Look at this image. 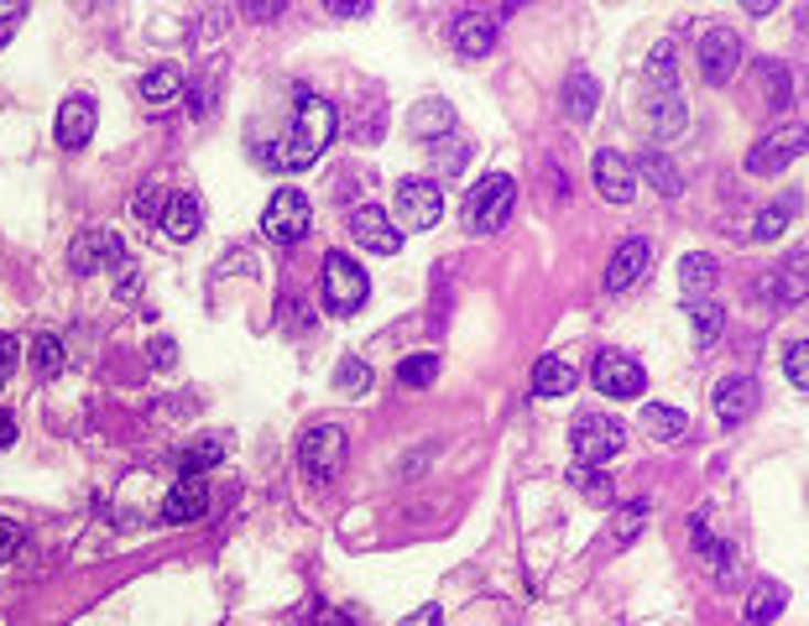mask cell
<instances>
[{
  "mask_svg": "<svg viewBox=\"0 0 809 626\" xmlns=\"http://www.w3.org/2000/svg\"><path fill=\"white\" fill-rule=\"evenodd\" d=\"M330 137H335V110L324 105V99H298V116L293 126H288V137L272 141L267 152H261V162L272 168V173H298V168H309L324 147H330Z\"/></svg>",
  "mask_w": 809,
  "mask_h": 626,
  "instance_id": "obj_1",
  "label": "cell"
},
{
  "mask_svg": "<svg viewBox=\"0 0 809 626\" xmlns=\"http://www.w3.org/2000/svg\"><path fill=\"white\" fill-rule=\"evenodd\" d=\"M513 204H517V183L507 173H492L481 177L471 194H465V225L475 235H496L507 230V219H513Z\"/></svg>",
  "mask_w": 809,
  "mask_h": 626,
  "instance_id": "obj_2",
  "label": "cell"
},
{
  "mask_svg": "<svg viewBox=\"0 0 809 626\" xmlns=\"http://www.w3.org/2000/svg\"><path fill=\"white\" fill-rule=\"evenodd\" d=\"M366 298H371V277H366V267L350 261L345 251L324 256V303H330V313H356Z\"/></svg>",
  "mask_w": 809,
  "mask_h": 626,
  "instance_id": "obj_3",
  "label": "cell"
},
{
  "mask_svg": "<svg viewBox=\"0 0 809 626\" xmlns=\"http://www.w3.org/2000/svg\"><path fill=\"white\" fill-rule=\"evenodd\" d=\"M314 225V209H309V194H298V188H277L267 198V215H261V230L272 246H298L303 235Z\"/></svg>",
  "mask_w": 809,
  "mask_h": 626,
  "instance_id": "obj_4",
  "label": "cell"
},
{
  "mask_svg": "<svg viewBox=\"0 0 809 626\" xmlns=\"http://www.w3.org/2000/svg\"><path fill=\"white\" fill-rule=\"evenodd\" d=\"M570 444L580 454V465H606L627 439H622V423H616L612 412H580L570 429Z\"/></svg>",
  "mask_w": 809,
  "mask_h": 626,
  "instance_id": "obj_5",
  "label": "cell"
},
{
  "mask_svg": "<svg viewBox=\"0 0 809 626\" xmlns=\"http://www.w3.org/2000/svg\"><path fill=\"white\" fill-rule=\"evenodd\" d=\"M392 209H397V225H408V230H434L439 215H444V194H439L434 177H402Z\"/></svg>",
  "mask_w": 809,
  "mask_h": 626,
  "instance_id": "obj_6",
  "label": "cell"
},
{
  "mask_svg": "<svg viewBox=\"0 0 809 626\" xmlns=\"http://www.w3.org/2000/svg\"><path fill=\"white\" fill-rule=\"evenodd\" d=\"M303 470H309V481H319V486H330L339 475V465H345V429L339 423H319V429L303 433Z\"/></svg>",
  "mask_w": 809,
  "mask_h": 626,
  "instance_id": "obj_7",
  "label": "cell"
},
{
  "mask_svg": "<svg viewBox=\"0 0 809 626\" xmlns=\"http://www.w3.org/2000/svg\"><path fill=\"white\" fill-rule=\"evenodd\" d=\"M805 141H809V131L805 126H784V131H773V137H763L757 147L747 152V173H757V177H768V173H784L794 156L805 152Z\"/></svg>",
  "mask_w": 809,
  "mask_h": 626,
  "instance_id": "obj_8",
  "label": "cell"
},
{
  "mask_svg": "<svg viewBox=\"0 0 809 626\" xmlns=\"http://www.w3.org/2000/svg\"><path fill=\"white\" fill-rule=\"evenodd\" d=\"M591 376H595V387L606 391V397H643V387H648L643 366H637L632 355H622V350H601V355H595Z\"/></svg>",
  "mask_w": 809,
  "mask_h": 626,
  "instance_id": "obj_9",
  "label": "cell"
},
{
  "mask_svg": "<svg viewBox=\"0 0 809 626\" xmlns=\"http://www.w3.org/2000/svg\"><path fill=\"white\" fill-rule=\"evenodd\" d=\"M736 63H742V37L731 26H711L700 37V74H705V84H726L736 74Z\"/></svg>",
  "mask_w": 809,
  "mask_h": 626,
  "instance_id": "obj_10",
  "label": "cell"
},
{
  "mask_svg": "<svg viewBox=\"0 0 809 626\" xmlns=\"http://www.w3.org/2000/svg\"><path fill=\"white\" fill-rule=\"evenodd\" d=\"M757 402H763V387H757L747 371H742V376H726V381H715V418H721L726 429L747 423L752 412H757Z\"/></svg>",
  "mask_w": 809,
  "mask_h": 626,
  "instance_id": "obj_11",
  "label": "cell"
},
{
  "mask_svg": "<svg viewBox=\"0 0 809 626\" xmlns=\"http://www.w3.org/2000/svg\"><path fill=\"white\" fill-rule=\"evenodd\" d=\"M120 256H126V251H120V235L99 225V230H79L74 251H68V267L89 277V272H105V267H116Z\"/></svg>",
  "mask_w": 809,
  "mask_h": 626,
  "instance_id": "obj_12",
  "label": "cell"
},
{
  "mask_svg": "<svg viewBox=\"0 0 809 626\" xmlns=\"http://www.w3.org/2000/svg\"><path fill=\"white\" fill-rule=\"evenodd\" d=\"M350 235H356L366 251L376 256H397L402 251V235L392 230V215L387 209H376V204H360L356 215H350Z\"/></svg>",
  "mask_w": 809,
  "mask_h": 626,
  "instance_id": "obj_13",
  "label": "cell"
},
{
  "mask_svg": "<svg viewBox=\"0 0 809 626\" xmlns=\"http://www.w3.org/2000/svg\"><path fill=\"white\" fill-rule=\"evenodd\" d=\"M591 173H595V188L612 198V204H627V198L637 194V168H632L622 152H595Z\"/></svg>",
  "mask_w": 809,
  "mask_h": 626,
  "instance_id": "obj_14",
  "label": "cell"
},
{
  "mask_svg": "<svg viewBox=\"0 0 809 626\" xmlns=\"http://www.w3.org/2000/svg\"><path fill=\"white\" fill-rule=\"evenodd\" d=\"M648 267H652V246L643 240V235H632V240H622V246H616L612 267H606V288H612V293H627V288L643 272H648Z\"/></svg>",
  "mask_w": 809,
  "mask_h": 626,
  "instance_id": "obj_15",
  "label": "cell"
},
{
  "mask_svg": "<svg viewBox=\"0 0 809 626\" xmlns=\"http://www.w3.org/2000/svg\"><path fill=\"white\" fill-rule=\"evenodd\" d=\"M209 511V486L198 475H183L179 486L162 496V522H198Z\"/></svg>",
  "mask_w": 809,
  "mask_h": 626,
  "instance_id": "obj_16",
  "label": "cell"
},
{
  "mask_svg": "<svg viewBox=\"0 0 809 626\" xmlns=\"http://www.w3.org/2000/svg\"><path fill=\"white\" fill-rule=\"evenodd\" d=\"M95 99H84V95H74V99H63L58 105V147H84V141L95 137Z\"/></svg>",
  "mask_w": 809,
  "mask_h": 626,
  "instance_id": "obj_17",
  "label": "cell"
},
{
  "mask_svg": "<svg viewBox=\"0 0 809 626\" xmlns=\"http://www.w3.org/2000/svg\"><path fill=\"white\" fill-rule=\"evenodd\" d=\"M496 47V21L481 17V11H465V17L454 21V53L460 58H486Z\"/></svg>",
  "mask_w": 809,
  "mask_h": 626,
  "instance_id": "obj_18",
  "label": "cell"
},
{
  "mask_svg": "<svg viewBox=\"0 0 809 626\" xmlns=\"http://www.w3.org/2000/svg\"><path fill=\"white\" fill-rule=\"evenodd\" d=\"M198 225H204V204L194 194H173L162 204V235L168 240H194Z\"/></svg>",
  "mask_w": 809,
  "mask_h": 626,
  "instance_id": "obj_19",
  "label": "cell"
},
{
  "mask_svg": "<svg viewBox=\"0 0 809 626\" xmlns=\"http://www.w3.org/2000/svg\"><path fill=\"white\" fill-rule=\"evenodd\" d=\"M595 105H601V84H595L585 68H570V78H564V116H570V120H591Z\"/></svg>",
  "mask_w": 809,
  "mask_h": 626,
  "instance_id": "obj_20",
  "label": "cell"
},
{
  "mask_svg": "<svg viewBox=\"0 0 809 626\" xmlns=\"http://www.w3.org/2000/svg\"><path fill=\"white\" fill-rule=\"evenodd\" d=\"M715 277H721V267H715V256L705 251H690L684 261H679V288H684V298H705L715 288Z\"/></svg>",
  "mask_w": 809,
  "mask_h": 626,
  "instance_id": "obj_21",
  "label": "cell"
},
{
  "mask_svg": "<svg viewBox=\"0 0 809 626\" xmlns=\"http://www.w3.org/2000/svg\"><path fill=\"white\" fill-rule=\"evenodd\" d=\"M408 126H413V137H423V141H429V137H434V141L450 137V131H454V105H450V99H423L413 116H408Z\"/></svg>",
  "mask_w": 809,
  "mask_h": 626,
  "instance_id": "obj_22",
  "label": "cell"
},
{
  "mask_svg": "<svg viewBox=\"0 0 809 626\" xmlns=\"http://www.w3.org/2000/svg\"><path fill=\"white\" fill-rule=\"evenodd\" d=\"M805 261L809 256L805 251H794L778 272H768V282H763V293H773L778 303H799L805 298Z\"/></svg>",
  "mask_w": 809,
  "mask_h": 626,
  "instance_id": "obj_23",
  "label": "cell"
},
{
  "mask_svg": "<svg viewBox=\"0 0 809 626\" xmlns=\"http://www.w3.org/2000/svg\"><path fill=\"white\" fill-rule=\"evenodd\" d=\"M574 381H580V371H574L570 360H559V355H543L533 366V391L538 397H564V391H574Z\"/></svg>",
  "mask_w": 809,
  "mask_h": 626,
  "instance_id": "obj_24",
  "label": "cell"
},
{
  "mask_svg": "<svg viewBox=\"0 0 809 626\" xmlns=\"http://www.w3.org/2000/svg\"><path fill=\"white\" fill-rule=\"evenodd\" d=\"M648 116H652V131H658V137L684 131V99H679V89H652V95H648Z\"/></svg>",
  "mask_w": 809,
  "mask_h": 626,
  "instance_id": "obj_25",
  "label": "cell"
},
{
  "mask_svg": "<svg viewBox=\"0 0 809 626\" xmlns=\"http://www.w3.org/2000/svg\"><path fill=\"white\" fill-rule=\"evenodd\" d=\"M643 429H648L658 444H679L684 429H690V418H684L679 408H658V402H648V408H643Z\"/></svg>",
  "mask_w": 809,
  "mask_h": 626,
  "instance_id": "obj_26",
  "label": "cell"
},
{
  "mask_svg": "<svg viewBox=\"0 0 809 626\" xmlns=\"http://www.w3.org/2000/svg\"><path fill=\"white\" fill-rule=\"evenodd\" d=\"M784 601H789V590L778 585V580H763V585L752 590L747 595V622L752 626H768V622H778V616H784Z\"/></svg>",
  "mask_w": 809,
  "mask_h": 626,
  "instance_id": "obj_27",
  "label": "cell"
},
{
  "mask_svg": "<svg viewBox=\"0 0 809 626\" xmlns=\"http://www.w3.org/2000/svg\"><path fill=\"white\" fill-rule=\"evenodd\" d=\"M570 486L580 490L585 501H612V496H616V481L601 465H574L570 470Z\"/></svg>",
  "mask_w": 809,
  "mask_h": 626,
  "instance_id": "obj_28",
  "label": "cell"
},
{
  "mask_svg": "<svg viewBox=\"0 0 809 626\" xmlns=\"http://www.w3.org/2000/svg\"><path fill=\"white\" fill-rule=\"evenodd\" d=\"M643 177H648V183H652V188H658L664 198H673L679 188H684V177H679V168H673V162H669L664 152H643Z\"/></svg>",
  "mask_w": 809,
  "mask_h": 626,
  "instance_id": "obj_29",
  "label": "cell"
},
{
  "mask_svg": "<svg viewBox=\"0 0 809 626\" xmlns=\"http://www.w3.org/2000/svg\"><path fill=\"white\" fill-rule=\"evenodd\" d=\"M215 460H225V439H219V433H204L198 444H188V450L179 454V470L183 475H198V470H209Z\"/></svg>",
  "mask_w": 809,
  "mask_h": 626,
  "instance_id": "obj_30",
  "label": "cell"
},
{
  "mask_svg": "<svg viewBox=\"0 0 809 626\" xmlns=\"http://www.w3.org/2000/svg\"><path fill=\"white\" fill-rule=\"evenodd\" d=\"M63 366H68L63 339H58V334H37V339H32V371H37V376H58Z\"/></svg>",
  "mask_w": 809,
  "mask_h": 626,
  "instance_id": "obj_31",
  "label": "cell"
},
{
  "mask_svg": "<svg viewBox=\"0 0 809 626\" xmlns=\"http://www.w3.org/2000/svg\"><path fill=\"white\" fill-rule=\"evenodd\" d=\"M643 528H648V501H627V507L616 511V522H612V543L627 548Z\"/></svg>",
  "mask_w": 809,
  "mask_h": 626,
  "instance_id": "obj_32",
  "label": "cell"
},
{
  "mask_svg": "<svg viewBox=\"0 0 809 626\" xmlns=\"http://www.w3.org/2000/svg\"><path fill=\"white\" fill-rule=\"evenodd\" d=\"M694 543H700V553H705L711 574H731V543H715L711 528H705V517H694Z\"/></svg>",
  "mask_w": 809,
  "mask_h": 626,
  "instance_id": "obj_33",
  "label": "cell"
},
{
  "mask_svg": "<svg viewBox=\"0 0 809 626\" xmlns=\"http://www.w3.org/2000/svg\"><path fill=\"white\" fill-rule=\"evenodd\" d=\"M690 319H694V334H700V345H711L715 334L726 330V313L715 309L711 298H694V303H690Z\"/></svg>",
  "mask_w": 809,
  "mask_h": 626,
  "instance_id": "obj_34",
  "label": "cell"
},
{
  "mask_svg": "<svg viewBox=\"0 0 809 626\" xmlns=\"http://www.w3.org/2000/svg\"><path fill=\"white\" fill-rule=\"evenodd\" d=\"M429 152H434V173H460V168L471 162V147L460 137H439Z\"/></svg>",
  "mask_w": 809,
  "mask_h": 626,
  "instance_id": "obj_35",
  "label": "cell"
},
{
  "mask_svg": "<svg viewBox=\"0 0 809 626\" xmlns=\"http://www.w3.org/2000/svg\"><path fill=\"white\" fill-rule=\"evenodd\" d=\"M439 376V355H408V360H402V366H397V381H402V387H429V381H434Z\"/></svg>",
  "mask_w": 809,
  "mask_h": 626,
  "instance_id": "obj_36",
  "label": "cell"
},
{
  "mask_svg": "<svg viewBox=\"0 0 809 626\" xmlns=\"http://www.w3.org/2000/svg\"><path fill=\"white\" fill-rule=\"evenodd\" d=\"M179 89H183L179 68H152V74L141 78V95H147V99H173Z\"/></svg>",
  "mask_w": 809,
  "mask_h": 626,
  "instance_id": "obj_37",
  "label": "cell"
},
{
  "mask_svg": "<svg viewBox=\"0 0 809 626\" xmlns=\"http://www.w3.org/2000/svg\"><path fill=\"white\" fill-rule=\"evenodd\" d=\"M789 209H794V198H784V204L763 209V215H757V225H752V235H757V240H778V235H784V225H789Z\"/></svg>",
  "mask_w": 809,
  "mask_h": 626,
  "instance_id": "obj_38",
  "label": "cell"
},
{
  "mask_svg": "<svg viewBox=\"0 0 809 626\" xmlns=\"http://www.w3.org/2000/svg\"><path fill=\"white\" fill-rule=\"evenodd\" d=\"M648 78H652V89H673V42H658V47H652Z\"/></svg>",
  "mask_w": 809,
  "mask_h": 626,
  "instance_id": "obj_39",
  "label": "cell"
},
{
  "mask_svg": "<svg viewBox=\"0 0 809 626\" xmlns=\"http://www.w3.org/2000/svg\"><path fill=\"white\" fill-rule=\"evenodd\" d=\"M784 371H789L794 391H805V387H809V345H805V339H794L789 350H784Z\"/></svg>",
  "mask_w": 809,
  "mask_h": 626,
  "instance_id": "obj_40",
  "label": "cell"
},
{
  "mask_svg": "<svg viewBox=\"0 0 809 626\" xmlns=\"http://www.w3.org/2000/svg\"><path fill=\"white\" fill-rule=\"evenodd\" d=\"M335 387L339 391H366V387H371V366H366V360H339V366H335Z\"/></svg>",
  "mask_w": 809,
  "mask_h": 626,
  "instance_id": "obj_41",
  "label": "cell"
},
{
  "mask_svg": "<svg viewBox=\"0 0 809 626\" xmlns=\"http://www.w3.org/2000/svg\"><path fill=\"white\" fill-rule=\"evenodd\" d=\"M763 84L773 89V110H789V68H784V63H768V68H763Z\"/></svg>",
  "mask_w": 809,
  "mask_h": 626,
  "instance_id": "obj_42",
  "label": "cell"
},
{
  "mask_svg": "<svg viewBox=\"0 0 809 626\" xmlns=\"http://www.w3.org/2000/svg\"><path fill=\"white\" fill-rule=\"evenodd\" d=\"M17 339H11V334H0V387H6V381H11V371H17Z\"/></svg>",
  "mask_w": 809,
  "mask_h": 626,
  "instance_id": "obj_43",
  "label": "cell"
},
{
  "mask_svg": "<svg viewBox=\"0 0 809 626\" xmlns=\"http://www.w3.org/2000/svg\"><path fill=\"white\" fill-rule=\"evenodd\" d=\"M17 543H21V528H17V522H6V517H0V564H6V559L17 553Z\"/></svg>",
  "mask_w": 809,
  "mask_h": 626,
  "instance_id": "obj_44",
  "label": "cell"
},
{
  "mask_svg": "<svg viewBox=\"0 0 809 626\" xmlns=\"http://www.w3.org/2000/svg\"><path fill=\"white\" fill-rule=\"evenodd\" d=\"M402 626H444V611H439V606H418L413 616H402Z\"/></svg>",
  "mask_w": 809,
  "mask_h": 626,
  "instance_id": "obj_45",
  "label": "cell"
},
{
  "mask_svg": "<svg viewBox=\"0 0 809 626\" xmlns=\"http://www.w3.org/2000/svg\"><path fill=\"white\" fill-rule=\"evenodd\" d=\"M158 204H162V194H158V188H141V194L131 198V209H137L141 219H147V215H158Z\"/></svg>",
  "mask_w": 809,
  "mask_h": 626,
  "instance_id": "obj_46",
  "label": "cell"
},
{
  "mask_svg": "<svg viewBox=\"0 0 809 626\" xmlns=\"http://www.w3.org/2000/svg\"><path fill=\"white\" fill-rule=\"evenodd\" d=\"M366 0H330V17H366Z\"/></svg>",
  "mask_w": 809,
  "mask_h": 626,
  "instance_id": "obj_47",
  "label": "cell"
},
{
  "mask_svg": "<svg viewBox=\"0 0 809 626\" xmlns=\"http://www.w3.org/2000/svg\"><path fill=\"white\" fill-rule=\"evenodd\" d=\"M11 439H17V418H11V412L0 408V450H6Z\"/></svg>",
  "mask_w": 809,
  "mask_h": 626,
  "instance_id": "obj_48",
  "label": "cell"
},
{
  "mask_svg": "<svg viewBox=\"0 0 809 626\" xmlns=\"http://www.w3.org/2000/svg\"><path fill=\"white\" fill-rule=\"evenodd\" d=\"M152 366H173V345H168V339L152 345Z\"/></svg>",
  "mask_w": 809,
  "mask_h": 626,
  "instance_id": "obj_49",
  "label": "cell"
},
{
  "mask_svg": "<svg viewBox=\"0 0 809 626\" xmlns=\"http://www.w3.org/2000/svg\"><path fill=\"white\" fill-rule=\"evenodd\" d=\"M21 17V6H0V21H17Z\"/></svg>",
  "mask_w": 809,
  "mask_h": 626,
  "instance_id": "obj_50",
  "label": "cell"
}]
</instances>
